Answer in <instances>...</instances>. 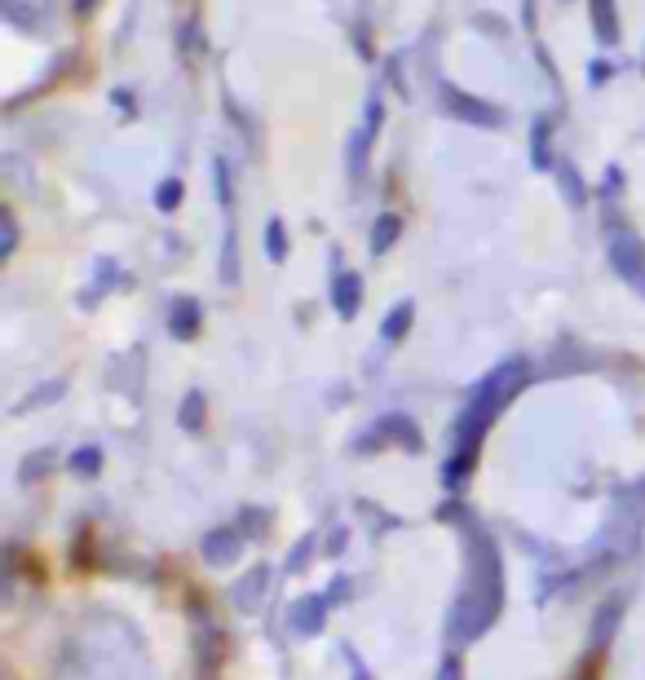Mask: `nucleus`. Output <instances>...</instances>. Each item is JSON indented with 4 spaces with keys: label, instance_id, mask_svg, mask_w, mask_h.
Returning <instances> with one entry per match:
<instances>
[{
    "label": "nucleus",
    "instance_id": "f257e3e1",
    "mask_svg": "<svg viewBox=\"0 0 645 680\" xmlns=\"http://www.w3.org/2000/svg\"><path fill=\"white\" fill-rule=\"evenodd\" d=\"M443 111H447L452 120L469 124V129H499V124H504V111H499V107H490V102L465 93V89H456V84H443Z\"/></svg>",
    "mask_w": 645,
    "mask_h": 680
},
{
    "label": "nucleus",
    "instance_id": "f03ea898",
    "mask_svg": "<svg viewBox=\"0 0 645 680\" xmlns=\"http://www.w3.org/2000/svg\"><path fill=\"white\" fill-rule=\"evenodd\" d=\"M611 266H615L637 292H645V243L633 234V230H615V234H611Z\"/></svg>",
    "mask_w": 645,
    "mask_h": 680
},
{
    "label": "nucleus",
    "instance_id": "7ed1b4c3",
    "mask_svg": "<svg viewBox=\"0 0 645 680\" xmlns=\"http://www.w3.org/2000/svg\"><path fill=\"white\" fill-rule=\"evenodd\" d=\"M380 120H385V107H380V93H371L367 98V116H363V124H358V133L349 142V172L354 177H363V169H367V156H371L376 138H380Z\"/></svg>",
    "mask_w": 645,
    "mask_h": 680
},
{
    "label": "nucleus",
    "instance_id": "20e7f679",
    "mask_svg": "<svg viewBox=\"0 0 645 680\" xmlns=\"http://www.w3.org/2000/svg\"><path fill=\"white\" fill-rule=\"evenodd\" d=\"M358 297H363L358 274H336V283H331V301H336V314H340V319H354Z\"/></svg>",
    "mask_w": 645,
    "mask_h": 680
},
{
    "label": "nucleus",
    "instance_id": "39448f33",
    "mask_svg": "<svg viewBox=\"0 0 645 680\" xmlns=\"http://www.w3.org/2000/svg\"><path fill=\"white\" fill-rule=\"evenodd\" d=\"M593 4V31L602 44H619V13H615V0H588Z\"/></svg>",
    "mask_w": 645,
    "mask_h": 680
},
{
    "label": "nucleus",
    "instance_id": "423d86ee",
    "mask_svg": "<svg viewBox=\"0 0 645 680\" xmlns=\"http://www.w3.org/2000/svg\"><path fill=\"white\" fill-rule=\"evenodd\" d=\"M557 181H562V194H566L575 208L588 199V190H584V177H579V169H575L570 160H557Z\"/></svg>",
    "mask_w": 645,
    "mask_h": 680
},
{
    "label": "nucleus",
    "instance_id": "0eeeda50",
    "mask_svg": "<svg viewBox=\"0 0 645 680\" xmlns=\"http://www.w3.org/2000/svg\"><path fill=\"white\" fill-rule=\"evenodd\" d=\"M548 138H553V129H548V120H539V124L530 129V164H535V169H553Z\"/></svg>",
    "mask_w": 645,
    "mask_h": 680
},
{
    "label": "nucleus",
    "instance_id": "6e6552de",
    "mask_svg": "<svg viewBox=\"0 0 645 680\" xmlns=\"http://www.w3.org/2000/svg\"><path fill=\"white\" fill-rule=\"evenodd\" d=\"M394 239H398V217H389V212H385V217L376 221V230H371V252L380 257V252H385Z\"/></svg>",
    "mask_w": 645,
    "mask_h": 680
},
{
    "label": "nucleus",
    "instance_id": "1a4fd4ad",
    "mask_svg": "<svg viewBox=\"0 0 645 680\" xmlns=\"http://www.w3.org/2000/svg\"><path fill=\"white\" fill-rule=\"evenodd\" d=\"M407 328H411V301H403V306L385 319V340H403L407 337Z\"/></svg>",
    "mask_w": 645,
    "mask_h": 680
},
{
    "label": "nucleus",
    "instance_id": "9d476101",
    "mask_svg": "<svg viewBox=\"0 0 645 680\" xmlns=\"http://www.w3.org/2000/svg\"><path fill=\"white\" fill-rule=\"evenodd\" d=\"M156 203H160V212H172V208L181 203V181H177V177L160 181V190H156Z\"/></svg>",
    "mask_w": 645,
    "mask_h": 680
},
{
    "label": "nucleus",
    "instance_id": "9b49d317",
    "mask_svg": "<svg viewBox=\"0 0 645 680\" xmlns=\"http://www.w3.org/2000/svg\"><path fill=\"white\" fill-rule=\"evenodd\" d=\"M284 252H288L284 226H279V221H270V230H266V257H270V261H284Z\"/></svg>",
    "mask_w": 645,
    "mask_h": 680
},
{
    "label": "nucleus",
    "instance_id": "f8f14e48",
    "mask_svg": "<svg viewBox=\"0 0 645 680\" xmlns=\"http://www.w3.org/2000/svg\"><path fill=\"white\" fill-rule=\"evenodd\" d=\"M172 332L190 337L195 332V301H181V310H172Z\"/></svg>",
    "mask_w": 645,
    "mask_h": 680
},
{
    "label": "nucleus",
    "instance_id": "ddd939ff",
    "mask_svg": "<svg viewBox=\"0 0 645 680\" xmlns=\"http://www.w3.org/2000/svg\"><path fill=\"white\" fill-rule=\"evenodd\" d=\"M199 407H204V398H199V393H190V398H186V416H181V420H186L190 429L199 424Z\"/></svg>",
    "mask_w": 645,
    "mask_h": 680
},
{
    "label": "nucleus",
    "instance_id": "4468645a",
    "mask_svg": "<svg viewBox=\"0 0 645 680\" xmlns=\"http://www.w3.org/2000/svg\"><path fill=\"white\" fill-rule=\"evenodd\" d=\"M588 80H593V84H602V80H611V67H593V71H588Z\"/></svg>",
    "mask_w": 645,
    "mask_h": 680
},
{
    "label": "nucleus",
    "instance_id": "2eb2a0df",
    "mask_svg": "<svg viewBox=\"0 0 645 680\" xmlns=\"http://www.w3.org/2000/svg\"><path fill=\"white\" fill-rule=\"evenodd\" d=\"M89 4H93V0H76V9H80V13H85V9H89Z\"/></svg>",
    "mask_w": 645,
    "mask_h": 680
}]
</instances>
